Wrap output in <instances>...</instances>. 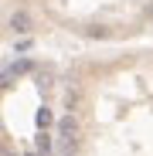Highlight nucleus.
<instances>
[{"label": "nucleus", "instance_id": "f257e3e1", "mask_svg": "<svg viewBox=\"0 0 153 156\" xmlns=\"http://www.w3.org/2000/svg\"><path fill=\"white\" fill-rule=\"evenodd\" d=\"M58 136H61V143H65L68 149H75V146L82 143V126H78V119H75L71 112L58 122Z\"/></svg>", "mask_w": 153, "mask_h": 156}, {"label": "nucleus", "instance_id": "f03ea898", "mask_svg": "<svg viewBox=\"0 0 153 156\" xmlns=\"http://www.w3.org/2000/svg\"><path fill=\"white\" fill-rule=\"evenodd\" d=\"M7 24H10V31H14V34H31V31H34V17H31L27 10H14Z\"/></svg>", "mask_w": 153, "mask_h": 156}, {"label": "nucleus", "instance_id": "7ed1b4c3", "mask_svg": "<svg viewBox=\"0 0 153 156\" xmlns=\"http://www.w3.org/2000/svg\"><path fill=\"white\" fill-rule=\"evenodd\" d=\"M38 156H51V139H48V136L38 139Z\"/></svg>", "mask_w": 153, "mask_h": 156}, {"label": "nucleus", "instance_id": "20e7f679", "mask_svg": "<svg viewBox=\"0 0 153 156\" xmlns=\"http://www.w3.org/2000/svg\"><path fill=\"white\" fill-rule=\"evenodd\" d=\"M38 85H41V88H48V85H51V68L38 71Z\"/></svg>", "mask_w": 153, "mask_h": 156}, {"label": "nucleus", "instance_id": "39448f33", "mask_svg": "<svg viewBox=\"0 0 153 156\" xmlns=\"http://www.w3.org/2000/svg\"><path fill=\"white\" fill-rule=\"evenodd\" d=\"M38 126H41V129H48V126H51V112H48V109H41V112H38Z\"/></svg>", "mask_w": 153, "mask_h": 156}, {"label": "nucleus", "instance_id": "423d86ee", "mask_svg": "<svg viewBox=\"0 0 153 156\" xmlns=\"http://www.w3.org/2000/svg\"><path fill=\"white\" fill-rule=\"evenodd\" d=\"M61 156H75V149H68V146H65V149H61Z\"/></svg>", "mask_w": 153, "mask_h": 156}, {"label": "nucleus", "instance_id": "0eeeda50", "mask_svg": "<svg viewBox=\"0 0 153 156\" xmlns=\"http://www.w3.org/2000/svg\"><path fill=\"white\" fill-rule=\"evenodd\" d=\"M0 156H17V153H10V149H0Z\"/></svg>", "mask_w": 153, "mask_h": 156}, {"label": "nucleus", "instance_id": "6e6552de", "mask_svg": "<svg viewBox=\"0 0 153 156\" xmlns=\"http://www.w3.org/2000/svg\"><path fill=\"white\" fill-rule=\"evenodd\" d=\"M27 156H38V153H27Z\"/></svg>", "mask_w": 153, "mask_h": 156}]
</instances>
